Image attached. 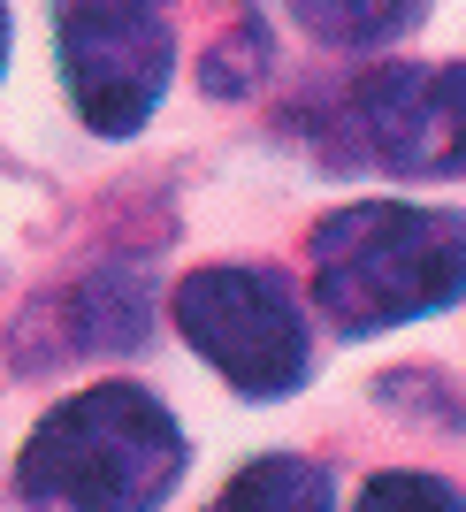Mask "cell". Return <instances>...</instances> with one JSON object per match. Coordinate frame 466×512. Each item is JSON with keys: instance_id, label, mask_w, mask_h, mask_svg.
<instances>
[{"instance_id": "6da1fadb", "label": "cell", "mask_w": 466, "mask_h": 512, "mask_svg": "<svg viewBox=\"0 0 466 512\" xmlns=\"http://www.w3.org/2000/svg\"><path fill=\"white\" fill-rule=\"evenodd\" d=\"M191 451L169 406L138 383H92L31 428L16 482L69 512H153L184 482Z\"/></svg>"}, {"instance_id": "7a4b0ae2", "label": "cell", "mask_w": 466, "mask_h": 512, "mask_svg": "<svg viewBox=\"0 0 466 512\" xmlns=\"http://www.w3.org/2000/svg\"><path fill=\"white\" fill-rule=\"evenodd\" d=\"M459 276H466V253L451 214L367 199V207H344L314 230V299L352 337L444 314L459 299Z\"/></svg>"}, {"instance_id": "3957f363", "label": "cell", "mask_w": 466, "mask_h": 512, "mask_svg": "<svg viewBox=\"0 0 466 512\" xmlns=\"http://www.w3.org/2000/svg\"><path fill=\"white\" fill-rule=\"evenodd\" d=\"M176 329L199 360L245 398H283L314 375L306 314L291 306L276 276L260 268H199L176 291Z\"/></svg>"}, {"instance_id": "277c9868", "label": "cell", "mask_w": 466, "mask_h": 512, "mask_svg": "<svg viewBox=\"0 0 466 512\" xmlns=\"http://www.w3.org/2000/svg\"><path fill=\"white\" fill-rule=\"evenodd\" d=\"M176 46L138 0H69L62 8V69L77 92V115L107 138H123L169 92Z\"/></svg>"}, {"instance_id": "5b68a950", "label": "cell", "mask_w": 466, "mask_h": 512, "mask_svg": "<svg viewBox=\"0 0 466 512\" xmlns=\"http://www.w3.org/2000/svg\"><path fill=\"white\" fill-rule=\"evenodd\" d=\"M352 146L398 176H451L459 169V62L375 69L352 92Z\"/></svg>"}, {"instance_id": "8992f818", "label": "cell", "mask_w": 466, "mask_h": 512, "mask_svg": "<svg viewBox=\"0 0 466 512\" xmlns=\"http://www.w3.org/2000/svg\"><path fill=\"white\" fill-rule=\"evenodd\" d=\"M222 512H329V467L321 459H291V451L253 459L222 490Z\"/></svg>"}, {"instance_id": "52a82bcc", "label": "cell", "mask_w": 466, "mask_h": 512, "mask_svg": "<svg viewBox=\"0 0 466 512\" xmlns=\"http://www.w3.org/2000/svg\"><path fill=\"white\" fill-rule=\"evenodd\" d=\"M291 8H298V23L329 46H382L413 16V0H291Z\"/></svg>"}, {"instance_id": "ba28073f", "label": "cell", "mask_w": 466, "mask_h": 512, "mask_svg": "<svg viewBox=\"0 0 466 512\" xmlns=\"http://www.w3.org/2000/svg\"><path fill=\"white\" fill-rule=\"evenodd\" d=\"M360 512H466V505L436 474H375L360 490Z\"/></svg>"}, {"instance_id": "9c48e42d", "label": "cell", "mask_w": 466, "mask_h": 512, "mask_svg": "<svg viewBox=\"0 0 466 512\" xmlns=\"http://www.w3.org/2000/svg\"><path fill=\"white\" fill-rule=\"evenodd\" d=\"M0 62H8V8H0Z\"/></svg>"}]
</instances>
